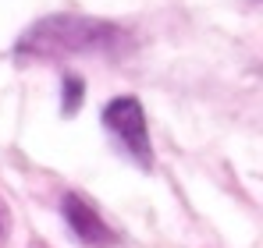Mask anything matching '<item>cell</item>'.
<instances>
[{
	"label": "cell",
	"mask_w": 263,
	"mask_h": 248,
	"mask_svg": "<svg viewBox=\"0 0 263 248\" xmlns=\"http://www.w3.org/2000/svg\"><path fill=\"white\" fill-rule=\"evenodd\" d=\"M82 92H86V82H82L79 75H68V78H64V99H61V110H64L68 117L82 107Z\"/></svg>",
	"instance_id": "277c9868"
},
{
	"label": "cell",
	"mask_w": 263,
	"mask_h": 248,
	"mask_svg": "<svg viewBox=\"0 0 263 248\" xmlns=\"http://www.w3.org/2000/svg\"><path fill=\"white\" fill-rule=\"evenodd\" d=\"M61 216H64V227L71 231V238L82 248H114L118 245V234L107 227V220L96 213V206L86 202L79 192H68L61 199Z\"/></svg>",
	"instance_id": "3957f363"
},
{
	"label": "cell",
	"mask_w": 263,
	"mask_h": 248,
	"mask_svg": "<svg viewBox=\"0 0 263 248\" xmlns=\"http://www.w3.org/2000/svg\"><path fill=\"white\" fill-rule=\"evenodd\" d=\"M0 231H4V213H0Z\"/></svg>",
	"instance_id": "5b68a950"
},
{
	"label": "cell",
	"mask_w": 263,
	"mask_h": 248,
	"mask_svg": "<svg viewBox=\"0 0 263 248\" xmlns=\"http://www.w3.org/2000/svg\"><path fill=\"white\" fill-rule=\"evenodd\" d=\"M100 121L107 128V135L118 142V149L128 156L139 170H149L153 167V142H149V121H146V110L135 96H114Z\"/></svg>",
	"instance_id": "7a4b0ae2"
},
{
	"label": "cell",
	"mask_w": 263,
	"mask_h": 248,
	"mask_svg": "<svg viewBox=\"0 0 263 248\" xmlns=\"http://www.w3.org/2000/svg\"><path fill=\"white\" fill-rule=\"evenodd\" d=\"M128 32L107 18L46 14L14 43V60H68V57H121Z\"/></svg>",
	"instance_id": "6da1fadb"
}]
</instances>
